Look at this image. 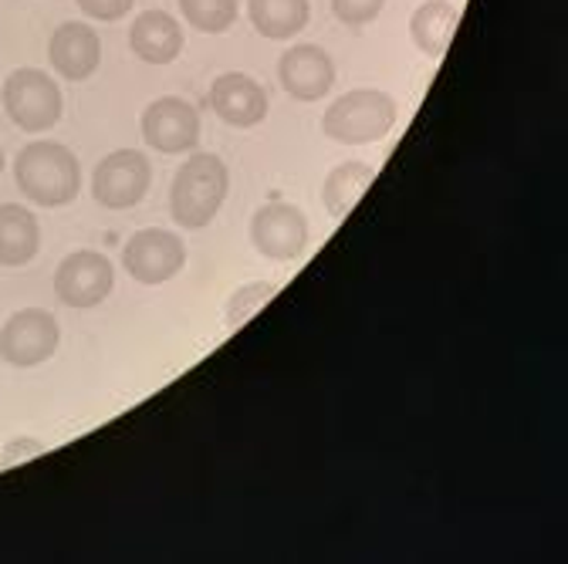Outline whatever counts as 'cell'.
<instances>
[{
    "label": "cell",
    "mask_w": 568,
    "mask_h": 564,
    "mask_svg": "<svg viewBox=\"0 0 568 564\" xmlns=\"http://www.w3.org/2000/svg\"><path fill=\"white\" fill-rule=\"evenodd\" d=\"M227 186H231V176H227L224 160L210 156V153H193L176 170V180L170 189L173 221L186 230L206 227L213 217H217V209L224 206Z\"/></svg>",
    "instance_id": "cell-1"
},
{
    "label": "cell",
    "mask_w": 568,
    "mask_h": 564,
    "mask_svg": "<svg viewBox=\"0 0 568 564\" xmlns=\"http://www.w3.org/2000/svg\"><path fill=\"white\" fill-rule=\"evenodd\" d=\"M14 180L21 193L38 206H64L79 196V160L61 143H31L14 160Z\"/></svg>",
    "instance_id": "cell-2"
},
{
    "label": "cell",
    "mask_w": 568,
    "mask_h": 564,
    "mask_svg": "<svg viewBox=\"0 0 568 564\" xmlns=\"http://www.w3.org/2000/svg\"><path fill=\"white\" fill-rule=\"evenodd\" d=\"M396 125V102L379 89H355L328 105L322 129L342 146H366L386 139Z\"/></svg>",
    "instance_id": "cell-3"
},
{
    "label": "cell",
    "mask_w": 568,
    "mask_h": 564,
    "mask_svg": "<svg viewBox=\"0 0 568 564\" xmlns=\"http://www.w3.org/2000/svg\"><path fill=\"white\" fill-rule=\"evenodd\" d=\"M4 109L24 132H44L61 119V89L38 68H18L4 82Z\"/></svg>",
    "instance_id": "cell-4"
},
{
    "label": "cell",
    "mask_w": 568,
    "mask_h": 564,
    "mask_svg": "<svg viewBox=\"0 0 568 564\" xmlns=\"http://www.w3.org/2000/svg\"><path fill=\"white\" fill-rule=\"evenodd\" d=\"M115 270L112 260L95 250L68 254L54 270V295L68 308H95L112 295Z\"/></svg>",
    "instance_id": "cell-5"
},
{
    "label": "cell",
    "mask_w": 568,
    "mask_h": 564,
    "mask_svg": "<svg viewBox=\"0 0 568 564\" xmlns=\"http://www.w3.org/2000/svg\"><path fill=\"white\" fill-rule=\"evenodd\" d=\"M150 183H153L150 160L142 156V153H135V150H119V153H109L95 166L92 196H95L99 206L129 209V206H135L142 196L150 193Z\"/></svg>",
    "instance_id": "cell-6"
},
{
    "label": "cell",
    "mask_w": 568,
    "mask_h": 564,
    "mask_svg": "<svg viewBox=\"0 0 568 564\" xmlns=\"http://www.w3.org/2000/svg\"><path fill=\"white\" fill-rule=\"evenodd\" d=\"M58 338L61 331H58L54 315L41 308H24L4 325V331H0V356L14 369H34L54 356Z\"/></svg>",
    "instance_id": "cell-7"
},
{
    "label": "cell",
    "mask_w": 568,
    "mask_h": 564,
    "mask_svg": "<svg viewBox=\"0 0 568 564\" xmlns=\"http://www.w3.org/2000/svg\"><path fill=\"white\" fill-rule=\"evenodd\" d=\"M186 264V247L170 230H139L122 247V267L139 280V285H163L176 277Z\"/></svg>",
    "instance_id": "cell-8"
},
{
    "label": "cell",
    "mask_w": 568,
    "mask_h": 564,
    "mask_svg": "<svg viewBox=\"0 0 568 564\" xmlns=\"http://www.w3.org/2000/svg\"><path fill=\"white\" fill-rule=\"evenodd\" d=\"M142 135L156 153H193L200 143V112L183 99H156L142 112Z\"/></svg>",
    "instance_id": "cell-9"
},
{
    "label": "cell",
    "mask_w": 568,
    "mask_h": 564,
    "mask_svg": "<svg viewBox=\"0 0 568 564\" xmlns=\"http://www.w3.org/2000/svg\"><path fill=\"white\" fill-rule=\"evenodd\" d=\"M251 244L271 260H295L308 247V221L292 203H267L251 221Z\"/></svg>",
    "instance_id": "cell-10"
},
{
    "label": "cell",
    "mask_w": 568,
    "mask_h": 564,
    "mask_svg": "<svg viewBox=\"0 0 568 564\" xmlns=\"http://www.w3.org/2000/svg\"><path fill=\"white\" fill-rule=\"evenodd\" d=\"M277 82L298 102H318L335 85V64L318 44H295L277 61Z\"/></svg>",
    "instance_id": "cell-11"
},
{
    "label": "cell",
    "mask_w": 568,
    "mask_h": 564,
    "mask_svg": "<svg viewBox=\"0 0 568 564\" xmlns=\"http://www.w3.org/2000/svg\"><path fill=\"white\" fill-rule=\"evenodd\" d=\"M48 58L61 79L85 82L102 61V41H99L95 28H89L85 21H68L51 34Z\"/></svg>",
    "instance_id": "cell-12"
},
{
    "label": "cell",
    "mask_w": 568,
    "mask_h": 564,
    "mask_svg": "<svg viewBox=\"0 0 568 564\" xmlns=\"http://www.w3.org/2000/svg\"><path fill=\"white\" fill-rule=\"evenodd\" d=\"M210 109L234 129H251L267 115V92L254 79L231 72L210 85Z\"/></svg>",
    "instance_id": "cell-13"
},
{
    "label": "cell",
    "mask_w": 568,
    "mask_h": 564,
    "mask_svg": "<svg viewBox=\"0 0 568 564\" xmlns=\"http://www.w3.org/2000/svg\"><path fill=\"white\" fill-rule=\"evenodd\" d=\"M129 44L142 61L170 64L183 51V31H180L176 18H170L166 11H146L132 21Z\"/></svg>",
    "instance_id": "cell-14"
},
{
    "label": "cell",
    "mask_w": 568,
    "mask_h": 564,
    "mask_svg": "<svg viewBox=\"0 0 568 564\" xmlns=\"http://www.w3.org/2000/svg\"><path fill=\"white\" fill-rule=\"evenodd\" d=\"M38 247H41V227L31 209L14 203L0 206V264L21 267L34 260Z\"/></svg>",
    "instance_id": "cell-15"
},
{
    "label": "cell",
    "mask_w": 568,
    "mask_h": 564,
    "mask_svg": "<svg viewBox=\"0 0 568 564\" xmlns=\"http://www.w3.org/2000/svg\"><path fill=\"white\" fill-rule=\"evenodd\" d=\"M457 21H460V11L454 4H447V0H426V4L413 11L409 38L426 58H444L457 31Z\"/></svg>",
    "instance_id": "cell-16"
},
{
    "label": "cell",
    "mask_w": 568,
    "mask_h": 564,
    "mask_svg": "<svg viewBox=\"0 0 568 564\" xmlns=\"http://www.w3.org/2000/svg\"><path fill=\"white\" fill-rule=\"evenodd\" d=\"M247 14L257 34L271 41L295 38L308 24V0H247Z\"/></svg>",
    "instance_id": "cell-17"
},
{
    "label": "cell",
    "mask_w": 568,
    "mask_h": 564,
    "mask_svg": "<svg viewBox=\"0 0 568 564\" xmlns=\"http://www.w3.org/2000/svg\"><path fill=\"white\" fill-rule=\"evenodd\" d=\"M373 180H376V170L373 166H366V163H355V160H348V163H342V166H335L332 173H328V180H325V186H322V199H325V209L335 217V221H342L348 209L359 203V196L373 186Z\"/></svg>",
    "instance_id": "cell-18"
},
{
    "label": "cell",
    "mask_w": 568,
    "mask_h": 564,
    "mask_svg": "<svg viewBox=\"0 0 568 564\" xmlns=\"http://www.w3.org/2000/svg\"><path fill=\"white\" fill-rule=\"evenodd\" d=\"M183 18L203 34H224L237 21V0H180Z\"/></svg>",
    "instance_id": "cell-19"
},
{
    "label": "cell",
    "mask_w": 568,
    "mask_h": 564,
    "mask_svg": "<svg viewBox=\"0 0 568 564\" xmlns=\"http://www.w3.org/2000/svg\"><path fill=\"white\" fill-rule=\"evenodd\" d=\"M383 4L386 0H332V14L348 28H363L379 18Z\"/></svg>",
    "instance_id": "cell-20"
},
{
    "label": "cell",
    "mask_w": 568,
    "mask_h": 564,
    "mask_svg": "<svg viewBox=\"0 0 568 564\" xmlns=\"http://www.w3.org/2000/svg\"><path fill=\"white\" fill-rule=\"evenodd\" d=\"M79 8L85 18L95 21H119L122 14L132 11V0H79Z\"/></svg>",
    "instance_id": "cell-21"
},
{
    "label": "cell",
    "mask_w": 568,
    "mask_h": 564,
    "mask_svg": "<svg viewBox=\"0 0 568 564\" xmlns=\"http://www.w3.org/2000/svg\"><path fill=\"white\" fill-rule=\"evenodd\" d=\"M274 295V285H251V288H244L237 298H234V305H231V311L227 315H234V318H227L231 325H237V321H244L247 315H254V298H271Z\"/></svg>",
    "instance_id": "cell-22"
},
{
    "label": "cell",
    "mask_w": 568,
    "mask_h": 564,
    "mask_svg": "<svg viewBox=\"0 0 568 564\" xmlns=\"http://www.w3.org/2000/svg\"><path fill=\"white\" fill-rule=\"evenodd\" d=\"M41 453H44V443H38V440H14V443H8L4 457H0V470H8V466H14L21 460H31V457H41Z\"/></svg>",
    "instance_id": "cell-23"
},
{
    "label": "cell",
    "mask_w": 568,
    "mask_h": 564,
    "mask_svg": "<svg viewBox=\"0 0 568 564\" xmlns=\"http://www.w3.org/2000/svg\"><path fill=\"white\" fill-rule=\"evenodd\" d=\"M0 173H4V150H0Z\"/></svg>",
    "instance_id": "cell-24"
}]
</instances>
